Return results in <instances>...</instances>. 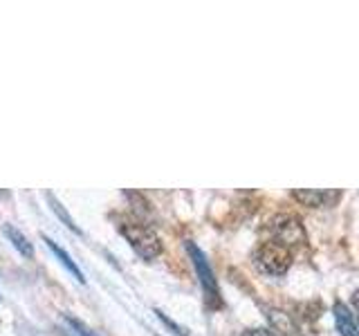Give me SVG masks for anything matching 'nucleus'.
Wrapping results in <instances>:
<instances>
[{"label": "nucleus", "mask_w": 359, "mask_h": 336, "mask_svg": "<svg viewBox=\"0 0 359 336\" xmlns=\"http://www.w3.org/2000/svg\"><path fill=\"white\" fill-rule=\"evenodd\" d=\"M117 229L133 249L144 258V260L151 262V260H155V258L162 255V240H160V235L149 227V224H144L135 218H119Z\"/></svg>", "instance_id": "f257e3e1"}, {"label": "nucleus", "mask_w": 359, "mask_h": 336, "mask_svg": "<svg viewBox=\"0 0 359 336\" xmlns=\"http://www.w3.org/2000/svg\"><path fill=\"white\" fill-rule=\"evenodd\" d=\"M187 251L191 255V262H194V267H196V274H198V280L202 285V291H205L207 302L211 307H220L222 298H220L218 280H216V274H213V269L207 260V255L202 253V249L196 242H187Z\"/></svg>", "instance_id": "f03ea898"}, {"label": "nucleus", "mask_w": 359, "mask_h": 336, "mask_svg": "<svg viewBox=\"0 0 359 336\" xmlns=\"http://www.w3.org/2000/svg\"><path fill=\"white\" fill-rule=\"evenodd\" d=\"M290 262H292L290 251L278 242H267L256 253V265L261 267L265 274H272V276L285 274L290 269Z\"/></svg>", "instance_id": "7ed1b4c3"}, {"label": "nucleus", "mask_w": 359, "mask_h": 336, "mask_svg": "<svg viewBox=\"0 0 359 336\" xmlns=\"http://www.w3.org/2000/svg\"><path fill=\"white\" fill-rule=\"evenodd\" d=\"M267 323L278 336H301V330L294 318L280 309H267Z\"/></svg>", "instance_id": "20e7f679"}, {"label": "nucleus", "mask_w": 359, "mask_h": 336, "mask_svg": "<svg viewBox=\"0 0 359 336\" xmlns=\"http://www.w3.org/2000/svg\"><path fill=\"white\" fill-rule=\"evenodd\" d=\"M332 312H334L337 332H339L341 336H359V328L355 323V316L348 312V307L344 305V302H334Z\"/></svg>", "instance_id": "39448f33"}, {"label": "nucleus", "mask_w": 359, "mask_h": 336, "mask_svg": "<svg viewBox=\"0 0 359 336\" xmlns=\"http://www.w3.org/2000/svg\"><path fill=\"white\" fill-rule=\"evenodd\" d=\"M276 235H278V244H294L303 240V231H301V224L294 218H283L278 220L276 224Z\"/></svg>", "instance_id": "423d86ee"}, {"label": "nucleus", "mask_w": 359, "mask_h": 336, "mask_svg": "<svg viewBox=\"0 0 359 336\" xmlns=\"http://www.w3.org/2000/svg\"><path fill=\"white\" fill-rule=\"evenodd\" d=\"M43 240H45V244H48V249L56 255V258H59V260H61V265L67 269V272H70L76 280H79V283H86V278H83V274H81V269H79L76 267V262L72 260V258H70V253H67V251H63L61 249V246L59 244H56L52 238H48V235H43Z\"/></svg>", "instance_id": "0eeeda50"}, {"label": "nucleus", "mask_w": 359, "mask_h": 336, "mask_svg": "<svg viewBox=\"0 0 359 336\" xmlns=\"http://www.w3.org/2000/svg\"><path fill=\"white\" fill-rule=\"evenodd\" d=\"M3 233L11 240V244L16 246L18 253H20L22 258H32V255H34V246L29 244V240H27L25 235H22L16 227H11V224H5V227H3Z\"/></svg>", "instance_id": "6e6552de"}, {"label": "nucleus", "mask_w": 359, "mask_h": 336, "mask_svg": "<svg viewBox=\"0 0 359 336\" xmlns=\"http://www.w3.org/2000/svg\"><path fill=\"white\" fill-rule=\"evenodd\" d=\"M292 195H294L299 202H303L306 206H323L328 197H337V193L325 195V193H319V190H294Z\"/></svg>", "instance_id": "1a4fd4ad"}, {"label": "nucleus", "mask_w": 359, "mask_h": 336, "mask_svg": "<svg viewBox=\"0 0 359 336\" xmlns=\"http://www.w3.org/2000/svg\"><path fill=\"white\" fill-rule=\"evenodd\" d=\"M45 197H48V202H50V206H52V211L56 213V216H59V220H61V222H65V227H67V229H70L72 233H76V235H81V229H79V227H76V222L72 220V216H70V213H67V211H65V209L61 206V202H59V200H56V197H54L52 193H48V195H45Z\"/></svg>", "instance_id": "9d476101"}, {"label": "nucleus", "mask_w": 359, "mask_h": 336, "mask_svg": "<svg viewBox=\"0 0 359 336\" xmlns=\"http://www.w3.org/2000/svg\"><path fill=\"white\" fill-rule=\"evenodd\" d=\"M65 323H67V325H70V328H72V334H74V336H97V334H93V332H90V330L86 328L83 323H79L76 318H70V316H65Z\"/></svg>", "instance_id": "9b49d317"}, {"label": "nucleus", "mask_w": 359, "mask_h": 336, "mask_svg": "<svg viewBox=\"0 0 359 336\" xmlns=\"http://www.w3.org/2000/svg\"><path fill=\"white\" fill-rule=\"evenodd\" d=\"M155 314H157V318H160V321H162V323L166 325V328H171V330H173V332H175L177 336H187V330H184V328H180V325H177L175 321H171V318H168L164 312L155 309Z\"/></svg>", "instance_id": "f8f14e48"}, {"label": "nucleus", "mask_w": 359, "mask_h": 336, "mask_svg": "<svg viewBox=\"0 0 359 336\" xmlns=\"http://www.w3.org/2000/svg\"><path fill=\"white\" fill-rule=\"evenodd\" d=\"M238 336H269V332L267 330H245Z\"/></svg>", "instance_id": "ddd939ff"}, {"label": "nucleus", "mask_w": 359, "mask_h": 336, "mask_svg": "<svg viewBox=\"0 0 359 336\" xmlns=\"http://www.w3.org/2000/svg\"><path fill=\"white\" fill-rule=\"evenodd\" d=\"M353 307H355V312H357V316H359V289L353 294Z\"/></svg>", "instance_id": "4468645a"}]
</instances>
